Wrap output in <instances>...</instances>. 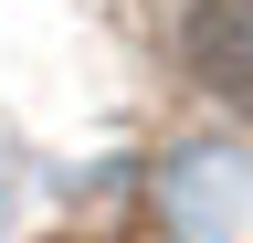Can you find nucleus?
I'll return each instance as SVG.
<instances>
[{
	"mask_svg": "<svg viewBox=\"0 0 253 243\" xmlns=\"http://www.w3.org/2000/svg\"><path fill=\"white\" fill-rule=\"evenodd\" d=\"M179 64L201 74L221 106L253 116V0H190V21H179Z\"/></svg>",
	"mask_w": 253,
	"mask_h": 243,
	"instance_id": "obj_1",
	"label": "nucleus"
}]
</instances>
